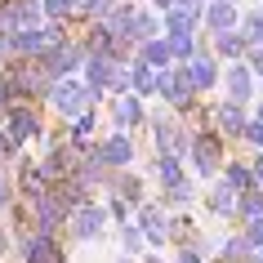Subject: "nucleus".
Returning <instances> with one entry per match:
<instances>
[{"instance_id": "nucleus-1", "label": "nucleus", "mask_w": 263, "mask_h": 263, "mask_svg": "<svg viewBox=\"0 0 263 263\" xmlns=\"http://www.w3.org/2000/svg\"><path fill=\"white\" fill-rule=\"evenodd\" d=\"M192 170L201 174V179H223V170H228V161H223V134L219 129H196L192 139Z\"/></svg>"}, {"instance_id": "nucleus-2", "label": "nucleus", "mask_w": 263, "mask_h": 263, "mask_svg": "<svg viewBox=\"0 0 263 263\" xmlns=\"http://www.w3.org/2000/svg\"><path fill=\"white\" fill-rule=\"evenodd\" d=\"M49 103H54L58 121H81V116H89V111H94L98 98L89 94V85H85V81H76V76H71V81H58V85H54V98H49Z\"/></svg>"}, {"instance_id": "nucleus-3", "label": "nucleus", "mask_w": 263, "mask_h": 263, "mask_svg": "<svg viewBox=\"0 0 263 263\" xmlns=\"http://www.w3.org/2000/svg\"><path fill=\"white\" fill-rule=\"evenodd\" d=\"M107 219H111L107 205H103V201H89V205H81V210L67 219V232H71V241H81V246H98Z\"/></svg>"}, {"instance_id": "nucleus-4", "label": "nucleus", "mask_w": 263, "mask_h": 263, "mask_svg": "<svg viewBox=\"0 0 263 263\" xmlns=\"http://www.w3.org/2000/svg\"><path fill=\"white\" fill-rule=\"evenodd\" d=\"M94 152L103 156V165L111 174H125V170L134 165V156H139V143H134V134H125V129H111V134H103V143H98Z\"/></svg>"}, {"instance_id": "nucleus-5", "label": "nucleus", "mask_w": 263, "mask_h": 263, "mask_svg": "<svg viewBox=\"0 0 263 263\" xmlns=\"http://www.w3.org/2000/svg\"><path fill=\"white\" fill-rule=\"evenodd\" d=\"M41 129H45V121H41V111H36V103H14V107H9V116H5V134H9V143H14V147L31 143Z\"/></svg>"}, {"instance_id": "nucleus-6", "label": "nucleus", "mask_w": 263, "mask_h": 263, "mask_svg": "<svg viewBox=\"0 0 263 263\" xmlns=\"http://www.w3.org/2000/svg\"><path fill=\"white\" fill-rule=\"evenodd\" d=\"M143 228V236H147V246H165V241H174V219H170V210L161 205V201H147V205L139 210V219H134Z\"/></svg>"}, {"instance_id": "nucleus-7", "label": "nucleus", "mask_w": 263, "mask_h": 263, "mask_svg": "<svg viewBox=\"0 0 263 263\" xmlns=\"http://www.w3.org/2000/svg\"><path fill=\"white\" fill-rule=\"evenodd\" d=\"M18 254H23V263H67V259H63L58 236H45V232L18 236Z\"/></svg>"}, {"instance_id": "nucleus-8", "label": "nucleus", "mask_w": 263, "mask_h": 263, "mask_svg": "<svg viewBox=\"0 0 263 263\" xmlns=\"http://www.w3.org/2000/svg\"><path fill=\"white\" fill-rule=\"evenodd\" d=\"M210 125L219 129L223 139H246V129H250V111L223 98V103H214V107H210Z\"/></svg>"}, {"instance_id": "nucleus-9", "label": "nucleus", "mask_w": 263, "mask_h": 263, "mask_svg": "<svg viewBox=\"0 0 263 263\" xmlns=\"http://www.w3.org/2000/svg\"><path fill=\"white\" fill-rule=\"evenodd\" d=\"M111 129H139V125H147V111H143V98L139 94H121V98H111Z\"/></svg>"}, {"instance_id": "nucleus-10", "label": "nucleus", "mask_w": 263, "mask_h": 263, "mask_svg": "<svg viewBox=\"0 0 263 263\" xmlns=\"http://www.w3.org/2000/svg\"><path fill=\"white\" fill-rule=\"evenodd\" d=\"M223 89H228V103L246 107L250 98H254V71H250L246 63H232V67L223 71Z\"/></svg>"}, {"instance_id": "nucleus-11", "label": "nucleus", "mask_w": 263, "mask_h": 263, "mask_svg": "<svg viewBox=\"0 0 263 263\" xmlns=\"http://www.w3.org/2000/svg\"><path fill=\"white\" fill-rule=\"evenodd\" d=\"M187 76H192V85H196V94H205V89H214L219 85V58L210 54L205 45H201V54L187 63Z\"/></svg>"}, {"instance_id": "nucleus-12", "label": "nucleus", "mask_w": 263, "mask_h": 263, "mask_svg": "<svg viewBox=\"0 0 263 263\" xmlns=\"http://www.w3.org/2000/svg\"><path fill=\"white\" fill-rule=\"evenodd\" d=\"M236 205H241V192H232L223 179L210 183V196H205V210L214 219H236Z\"/></svg>"}, {"instance_id": "nucleus-13", "label": "nucleus", "mask_w": 263, "mask_h": 263, "mask_svg": "<svg viewBox=\"0 0 263 263\" xmlns=\"http://www.w3.org/2000/svg\"><path fill=\"white\" fill-rule=\"evenodd\" d=\"M241 27V14H236L232 0H210L205 9V36H214V31H236Z\"/></svg>"}, {"instance_id": "nucleus-14", "label": "nucleus", "mask_w": 263, "mask_h": 263, "mask_svg": "<svg viewBox=\"0 0 263 263\" xmlns=\"http://www.w3.org/2000/svg\"><path fill=\"white\" fill-rule=\"evenodd\" d=\"M205 41L214 45L219 58H232V63H246V54H250V41L241 36V27L236 31H214V36H205Z\"/></svg>"}, {"instance_id": "nucleus-15", "label": "nucleus", "mask_w": 263, "mask_h": 263, "mask_svg": "<svg viewBox=\"0 0 263 263\" xmlns=\"http://www.w3.org/2000/svg\"><path fill=\"white\" fill-rule=\"evenodd\" d=\"M156 81H161V71L156 67H147V63H143L139 54L129 58V89H134V94H156Z\"/></svg>"}, {"instance_id": "nucleus-16", "label": "nucleus", "mask_w": 263, "mask_h": 263, "mask_svg": "<svg viewBox=\"0 0 263 263\" xmlns=\"http://www.w3.org/2000/svg\"><path fill=\"white\" fill-rule=\"evenodd\" d=\"M152 179L170 192V187L187 183V174H183V161H179V156H156V161H152Z\"/></svg>"}, {"instance_id": "nucleus-17", "label": "nucleus", "mask_w": 263, "mask_h": 263, "mask_svg": "<svg viewBox=\"0 0 263 263\" xmlns=\"http://www.w3.org/2000/svg\"><path fill=\"white\" fill-rule=\"evenodd\" d=\"M219 254H223V263H254V259H259V250H254V241H250L246 232H241V236H223Z\"/></svg>"}, {"instance_id": "nucleus-18", "label": "nucleus", "mask_w": 263, "mask_h": 263, "mask_svg": "<svg viewBox=\"0 0 263 263\" xmlns=\"http://www.w3.org/2000/svg\"><path fill=\"white\" fill-rule=\"evenodd\" d=\"M196 27H201L196 14H187V9H165V36H192L196 41Z\"/></svg>"}, {"instance_id": "nucleus-19", "label": "nucleus", "mask_w": 263, "mask_h": 263, "mask_svg": "<svg viewBox=\"0 0 263 263\" xmlns=\"http://www.w3.org/2000/svg\"><path fill=\"white\" fill-rule=\"evenodd\" d=\"M139 58L147 63V67H156V71H170V63H174V49H170V41L161 36V41L143 45V49H139Z\"/></svg>"}, {"instance_id": "nucleus-20", "label": "nucleus", "mask_w": 263, "mask_h": 263, "mask_svg": "<svg viewBox=\"0 0 263 263\" xmlns=\"http://www.w3.org/2000/svg\"><path fill=\"white\" fill-rule=\"evenodd\" d=\"M192 201H196V183H192V179L179 183V187H170V192L161 196V205H165L170 214H179V210H192Z\"/></svg>"}, {"instance_id": "nucleus-21", "label": "nucleus", "mask_w": 263, "mask_h": 263, "mask_svg": "<svg viewBox=\"0 0 263 263\" xmlns=\"http://www.w3.org/2000/svg\"><path fill=\"white\" fill-rule=\"evenodd\" d=\"M121 250H125V259H134V263L143 259V250H147V236H143L139 223H125V228H121Z\"/></svg>"}, {"instance_id": "nucleus-22", "label": "nucleus", "mask_w": 263, "mask_h": 263, "mask_svg": "<svg viewBox=\"0 0 263 263\" xmlns=\"http://www.w3.org/2000/svg\"><path fill=\"white\" fill-rule=\"evenodd\" d=\"M223 183H228L232 192H241V196L259 187V183H254V170H246V165H232V161H228V170H223Z\"/></svg>"}, {"instance_id": "nucleus-23", "label": "nucleus", "mask_w": 263, "mask_h": 263, "mask_svg": "<svg viewBox=\"0 0 263 263\" xmlns=\"http://www.w3.org/2000/svg\"><path fill=\"white\" fill-rule=\"evenodd\" d=\"M236 219L246 223V228L263 219V187H254V192H246V196H241V205H236Z\"/></svg>"}, {"instance_id": "nucleus-24", "label": "nucleus", "mask_w": 263, "mask_h": 263, "mask_svg": "<svg viewBox=\"0 0 263 263\" xmlns=\"http://www.w3.org/2000/svg\"><path fill=\"white\" fill-rule=\"evenodd\" d=\"M241 36L250 41V49H263V5L241 18Z\"/></svg>"}, {"instance_id": "nucleus-25", "label": "nucleus", "mask_w": 263, "mask_h": 263, "mask_svg": "<svg viewBox=\"0 0 263 263\" xmlns=\"http://www.w3.org/2000/svg\"><path fill=\"white\" fill-rule=\"evenodd\" d=\"M49 23H76V0H41Z\"/></svg>"}, {"instance_id": "nucleus-26", "label": "nucleus", "mask_w": 263, "mask_h": 263, "mask_svg": "<svg viewBox=\"0 0 263 263\" xmlns=\"http://www.w3.org/2000/svg\"><path fill=\"white\" fill-rule=\"evenodd\" d=\"M14 201H18V183L0 170V214H9V210H14Z\"/></svg>"}, {"instance_id": "nucleus-27", "label": "nucleus", "mask_w": 263, "mask_h": 263, "mask_svg": "<svg viewBox=\"0 0 263 263\" xmlns=\"http://www.w3.org/2000/svg\"><path fill=\"white\" fill-rule=\"evenodd\" d=\"M9 107H14V89H9V76L0 71V116H9Z\"/></svg>"}, {"instance_id": "nucleus-28", "label": "nucleus", "mask_w": 263, "mask_h": 263, "mask_svg": "<svg viewBox=\"0 0 263 263\" xmlns=\"http://www.w3.org/2000/svg\"><path fill=\"white\" fill-rule=\"evenodd\" d=\"M9 250H18V232H9V228H0V263L9 259Z\"/></svg>"}, {"instance_id": "nucleus-29", "label": "nucleus", "mask_w": 263, "mask_h": 263, "mask_svg": "<svg viewBox=\"0 0 263 263\" xmlns=\"http://www.w3.org/2000/svg\"><path fill=\"white\" fill-rule=\"evenodd\" d=\"M246 143H250V147H254V152L263 156V125H259V121H250V129H246Z\"/></svg>"}, {"instance_id": "nucleus-30", "label": "nucleus", "mask_w": 263, "mask_h": 263, "mask_svg": "<svg viewBox=\"0 0 263 263\" xmlns=\"http://www.w3.org/2000/svg\"><path fill=\"white\" fill-rule=\"evenodd\" d=\"M14 156H18V147H14V143H9V134H5V129H0V170L9 165V161H14Z\"/></svg>"}, {"instance_id": "nucleus-31", "label": "nucleus", "mask_w": 263, "mask_h": 263, "mask_svg": "<svg viewBox=\"0 0 263 263\" xmlns=\"http://www.w3.org/2000/svg\"><path fill=\"white\" fill-rule=\"evenodd\" d=\"M246 67H250V71H259V76H263V49H250V54H246Z\"/></svg>"}, {"instance_id": "nucleus-32", "label": "nucleus", "mask_w": 263, "mask_h": 263, "mask_svg": "<svg viewBox=\"0 0 263 263\" xmlns=\"http://www.w3.org/2000/svg\"><path fill=\"white\" fill-rule=\"evenodd\" d=\"M179 263H205V259H201V254H196V250L187 246V250H179Z\"/></svg>"}, {"instance_id": "nucleus-33", "label": "nucleus", "mask_w": 263, "mask_h": 263, "mask_svg": "<svg viewBox=\"0 0 263 263\" xmlns=\"http://www.w3.org/2000/svg\"><path fill=\"white\" fill-rule=\"evenodd\" d=\"M254 183L263 187V156H254Z\"/></svg>"}, {"instance_id": "nucleus-34", "label": "nucleus", "mask_w": 263, "mask_h": 263, "mask_svg": "<svg viewBox=\"0 0 263 263\" xmlns=\"http://www.w3.org/2000/svg\"><path fill=\"white\" fill-rule=\"evenodd\" d=\"M250 121H259V125H263V103H254V111H250Z\"/></svg>"}, {"instance_id": "nucleus-35", "label": "nucleus", "mask_w": 263, "mask_h": 263, "mask_svg": "<svg viewBox=\"0 0 263 263\" xmlns=\"http://www.w3.org/2000/svg\"><path fill=\"white\" fill-rule=\"evenodd\" d=\"M143 263H161V259H156V254H147V259H143Z\"/></svg>"}, {"instance_id": "nucleus-36", "label": "nucleus", "mask_w": 263, "mask_h": 263, "mask_svg": "<svg viewBox=\"0 0 263 263\" xmlns=\"http://www.w3.org/2000/svg\"><path fill=\"white\" fill-rule=\"evenodd\" d=\"M254 263H263V254H259V259H254Z\"/></svg>"}, {"instance_id": "nucleus-37", "label": "nucleus", "mask_w": 263, "mask_h": 263, "mask_svg": "<svg viewBox=\"0 0 263 263\" xmlns=\"http://www.w3.org/2000/svg\"><path fill=\"white\" fill-rule=\"evenodd\" d=\"M232 5H241V0H232Z\"/></svg>"}]
</instances>
